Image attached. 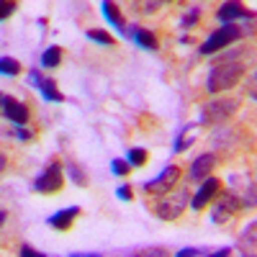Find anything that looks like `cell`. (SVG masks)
<instances>
[{
    "instance_id": "cell-26",
    "label": "cell",
    "mask_w": 257,
    "mask_h": 257,
    "mask_svg": "<svg viewBox=\"0 0 257 257\" xmlns=\"http://www.w3.org/2000/svg\"><path fill=\"white\" fill-rule=\"evenodd\" d=\"M132 254H147V257H152V254H157V257H165V254H170L165 247H147V249H134Z\"/></svg>"
},
{
    "instance_id": "cell-3",
    "label": "cell",
    "mask_w": 257,
    "mask_h": 257,
    "mask_svg": "<svg viewBox=\"0 0 257 257\" xmlns=\"http://www.w3.org/2000/svg\"><path fill=\"white\" fill-rule=\"evenodd\" d=\"M149 208H152V213H155L157 219H162V221H175V219L183 216L185 208H190V193H188L185 185H180L178 190L173 188L170 193L160 196Z\"/></svg>"
},
{
    "instance_id": "cell-22",
    "label": "cell",
    "mask_w": 257,
    "mask_h": 257,
    "mask_svg": "<svg viewBox=\"0 0 257 257\" xmlns=\"http://www.w3.org/2000/svg\"><path fill=\"white\" fill-rule=\"evenodd\" d=\"M0 72H3L6 77H8V75H11V77L21 75V62L13 59V57H3V59H0Z\"/></svg>"
},
{
    "instance_id": "cell-31",
    "label": "cell",
    "mask_w": 257,
    "mask_h": 257,
    "mask_svg": "<svg viewBox=\"0 0 257 257\" xmlns=\"http://www.w3.org/2000/svg\"><path fill=\"white\" fill-rule=\"evenodd\" d=\"M16 137H18V139H24V142H29V139H34V132H31V128H26V126H18Z\"/></svg>"
},
{
    "instance_id": "cell-17",
    "label": "cell",
    "mask_w": 257,
    "mask_h": 257,
    "mask_svg": "<svg viewBox=\"0 0 257 257\" xmlns=\"http://www.w3.org/2000/svg\"><path fill=\"white\" fill-rule=\"evenodd\" d=\"M193 142H196V123H185V126L180 128V134L175 137L173 152H185Z\"/></svg>"
},
{
    "instance_id": "cell-25",
    "label": "cell",
    "mask_w": 257,
    "mask_h": 257,
    "mask_svg": "<svg viewBox=\"0 0 257 257\" xmlns=\"http://www.w3.org/2000/svg\"><path fill=\"white\" fill-rule=\"evenodd\" d=\"M132 170H134V165L128 162V160H113V162H111V173L118 175V178H126Z\"/></svg>"
},
{
    "instance_id": "cell-12",
    "label": "cell",
    "mask_w": 257,
    "mask_h": 257,
    "mask_svg": "<svg viewBox=\"0 0 257 257\" xmlns=\"http://www.w3.org/2000/svg\"><path fill=\"white\" fill-rule=\"evenodd\" d=\"M29 80H31L34 88H39V90H41V95H44L47 100H52V103H62V100H64V93L57 88V82H54L52 77H41V72H39V70H31Z\"/></svg>"
},
{
    "instance_id": "cell-10",
    "label": "cell",
    "mask_w": 257,
    "mask_h": 257,
    "mask_svg": "<svg viewBox=\"0 0 257 257\" xmlns=\"http://www.w3.org/2000/svg\"><path fill=\"white\" fill-rule=\"evenodd\" d=\"M213 167H216V155H211V152L198 155L196 160L190 162V170H188V183H201V180L211 178Z\"/></svg>"
},
{
    "instance_id": "cell-5",
    "label": "cell",
    "mask_w": 257,
    "mask_h": 257,
    "mask_svg": "<svg viewBox=\"0 0 257 257\" xmlns=\"http://www.w3.org/2000/svg\"><path fill=\"white\" fill-rule=\"evenodd\" d=\"M64 185V173H62V165L57 160H49L47 167L34 178V190L41 193V196H52V193H59Z\"/></svg>"
},
{
    "instance_id": "cell-21",
    "label": "cell",
    "mask_w": 257,
    "mask_h": 257,
    "mask_svg": "<svg viewBox=\"0 0 257 257\" xmlns=\"http://www.w3.org/2000/svg\"><path fill=\"white\" fill-rule=\"evenodd\" d=\"M126 160L132 162L134 167H144V165L149 162V152H147V149L134 147V149H128V152H126Z\"/></svg>"
},
{
    "instance_id": "cell-7",
    "label": "cell",
    "mask_w": 257,
    "mask_h": 257,
    "mask_svg": "<svg viewBox=\"0 0 257 257\" xmlns=\"http://www.w3.org/2000/svg\"><path fill=\"white\" fill-rule=\"evenodd\" d=\"M178 180H180V167L178 165H167L155 180L144 183V193L147 196H165V193H170L178 185Z\"/></svg>"
},
{
    "instance_id": "cell-29",
    "label": "cell",
    "mask_w": 257,
    "mask_h": 257,
    "mask_svg": "<svg viewBox=\"0 0 257 257\" xmlns=\"http://www.w3.org/2000/svg\"><path fill=\"white\" fill-rule=\"evenodd\" d=\"M162 3H165V0H144V3H139V11L142 13H155Z\"/></svg>"
},
{
    "instance_id": "cell-11",
    "label": "cell",
    "mask_w": 257,
    "mask_h": 257,
    "mask_svg": "<svg viewBox=\"0 0 257 257\" xmlns=\"http://www.w3.org/2000/svg\"><path fill=\"white\" fill-rule=\"evenodd\" d=\"M3 113H6V118H11V123H16V126H26L29 118H31L29 105H26L24 100L11 98V95H3Z\"/></svg>"
},
{
    "instance_id": "cell-2",
    "label": "cell",
    "mask_w": 257,
    "mask_h": 257,
    "mask_svg": "<svg viewBox=\"0 0 257 257\" xmlns=\"http://www.w3.org/2000/svg\"><path fill=\"white\" fill-rule=\"evenodd\" d=\"M244 21H237V24H221L213 34H208V39L198 47L201 54H216L226 47H231L234 41H239L244 36H252L257 31V21H247V26H242Z\"/></svg>"
},
{
    "instance_id": "cell-19",
    "label": "cell",
    "mask_w": 257,
    "mask_h": 257,
    "mask_svg": "<svg viewBox=\"0 0 257 257\" xmlns=\"http://www.w3.org/2000/svg\"><path fill=\"white\" fill-rule=\"evenodd\" d=\"M67 175L72 178V183L75 185H80V188H85V185H88V175H85V170L77 165V162H67Z\"/></svg>"
},
{
    "instance_id": "cell-8",
    "label": "cell",
    "mask_w": 257,
    "mask_h": 257,
    "mask_svg": "<svg viewBox=\"0 0 257 257\" xmlns=\"http://www.w3.org/2000/svg\"><path fill=\"white\" fill-rule=\"evenodd\" d=\"M221 185H224V183H221L219 178H206V180H201L196 196L190 198V208H193V211H203L206 206H211L213 201H216V196L221 193Z\"/></svg>"
},
{
    "instance_id": "cell-9",
    "label": "cell",
    "mask_w": 257,
    "mask_h": 257,
    "mask_svg": "<svg viewBox=\"0 0 257 257\" xmlns=\"http://www.w3.org/2000/svg\"><path fill=\"white\" fill-rule=\"evenodd\" d=\"M216 18L221 24H237V21H254L257 13L249 11L242 0H224L221 8L216 11Z\"/></svg>"
},
{
    "instance_id": "cell-32",
    "label": "cell",
    "mask_w": 257,
    "mask_h": 257,
    "mask_svg": "<svg viewBox=\"0 0 257 257\" xmlns=\"http://www.w3.org/2000/svg\"><path fill=\"white\" fill-rule=\"evenodd\" d=\"M180 257H193V254H208L206 249H198V247H188V249H180L178 252Z\"/></svg>"
},
{
    "instance_id": "cell-34",
    "label": "cell",
    "mask_w": 257,
    "mask_h": 257,
    "mask_svg": "<svg viewBox=\"0 0 257 257\" xmlns=\"http://www.w3.org/2000/svg\"><path fill=\"white\" fill-rule=\"evenodd\" d=\"M165 3H170V0H165Z\"/></svg>"
},
{
    "instance_id": "cell-23",
    "label": "cell",
    "mask_w": 257,
    "mask_h": 257,
    "mask_svg": "<svg viewBox=\"0 0 257 257\" xmlns=\"http://www.w3.org/2000/svg\"><path fill=\"white\" fill-rule=\"evenodd\" d=\"M198 21H201V8H196V6H193L185 16H183V21H180V26L188 31V29H196L198 26Z\"/></svg>"
},
{
    "instance_id": "cell-27",
    "label": "cell",
    "mask_w": 257,
    "mask_h": 257,
    "mask_svg": "<svg viewBox=\"0 0 257 257\" xmlns=\"http://www.w3.org/2000/svg\"><path fill=\"white\" fill-rule=\"evenodd\" d=\"M247 95H249L252 100H257V67H254V72H252L249 80H247Z\"/></svg>"
},
{
    "instance_id": "cell-15",
    "label": "cell",
    "mask_w": 257,
    "mask_h": 257,
    "mask_svg": "<svg viewBox=\"0 0 257 257\" xmlns=\"http://www.w3.org/2000/svg\"><path fill=\"white\" fill-rule=\"evenodd\" d=\"M77 216H80V206L62 208V211H57V213H52V216H49V226L57 229V231H67V229H72V224H75Z\"/></svg>"
},
{
    "instance_id": "cell-30",
    "label": "cell",
    "mask_w": 257,
    "mask_h": 257,
    "mask_svg": "<svg viewBox=\"0 0 257 257\" xmlns=\"http://www.w3.org/2000/svg\"><path fill=\"white\" fill-rule=\"evenodd\" d=\"M13 11H16V3H13V0H3V6H0V18L6 21Z\"/></svg>"
},
{
    "instance_id": "cell-13",
    "label": "cell",
    "mask_w": 257,
    "mask_h": 257,
    "mask_svg": "<svg viewBox=\"0 0 257 257\" xmlns=\"http://www.w3.org/2000/svg\"><path fill=\"white\" fill-rule=\"evenodd\" d=\"M100 11H103L105 21H108V24H113V29H116L118 34L128 36V26H126V18H123L121 8H118V6L113 3V0H103V3H100Z\"/></svg>"
},
{
    "instance_id": "cell-14",
    "label": "cell",
    "mask_w": 257,
    "mask_h": 257,
    "mask_svg": "<svg viewBox=\"0 0 257 257\" xmlns=\"http://www.w3.org/2000/svg\"><path fill=\"white\" fill-rule=\"evenodd\" d=\"M237 252L239 254H257V219L242 229L239 239H237Z\"/></svg>"
},
{
    "instance_id": "cell-20",
    "label": "cell",
    "mask_w": 257,
    "mask_h": 257,
    "mask_svg": "<svg viewBox=\"0 0 257 257\" xmlns=\"http://www.w3.org/2000/svg\"><path fill=\"white\" fill-rule=\"evenodd\" d=\"M85 36H88L90 41H95V44H103V47H111V44H116L113 36H111L108 31H105V29H88V34H85Z\"/></svg>"
},
{
    "instance_id": "cell-28",
    "label": "cell",
    "mask_w": 257,
    "mask_h": 257,
    "mask_svg": "<svg viewBox=\"0 0 257 257\" xmlns=\"http://www.w3.org/2000/svg\"><path fill=\"white\" fill-rule=\"evenodd\" d=\"M116 196H118L121 201H134V188L128 185V183H123V185L116 190Z\"/></svg>"
},
{
    "instance_id": "cell-16",
    "label": "cell",
    "mask_w": 257,
    "mask_h": 257,
    "mask_svg": "<svg viewBox=\"0 0 257 257\" xmlns=\"http://www.w3.org/2000/svg\"><path fill=\"white\" fill-rule=\"evenodd\" d=\"M128 36H132L139 47H144V49H149V52H157V49H160L157 34L149 31V29H144V26H132V29H128Z\"/></svg>"
},
{
    "instance_id": "cell-24",
    "label": "cell",
    "mask_w": 257,
    "mask_h": 257,
    "mask_svg": "<svg viewBox=\"0 0 257 257\" xmlns=\"http://www.w3.org/2000/svg\"><path fill=\"white\" fill-rule=\"evenodd\" d=\"M257 206V180L247 185V190L242 193V208H254Z\"/></svg>"
},
{
    "instance_id": "cell-33",
    "label": "cell",
    "mask_w": 257,
    "mask_h": 257,
    "mask_svg": "<svg viewBox=\"0 0 257 257\" xmlns=\"http://www.w3.org/2000/svg\"><path fill=\"white\" fill-rule=\"evenodd\" d=\"M21 254H24V257H29V254H31V257H41V252L34 249L31 244H24V247H21Z\"/></svg>"
},
{
    "instance_id": "cell-4",
    "label": "cell",
    "mask_w": 257,
    "mask_h": 257,
    "mask_svg": "<svg viewBox=\"0 0 257 257\" xmlns=\"http://www.w3.org/2000/svg\"><path fill=\"white\" fill-rule=\"evenodd\" d=\"M237 111H239V100H234V98H213L201 108L198 123L201 126H221V123L231 121V116Z\"/></svg>"
},
{
    "instance_id": "cell-18",
    "label": "cell",
    "mask_w": 257,
    "mask_h": 257,
    "mask_svg": "<svg viewBox=\"0 0 257 257\" xmlns=\"http://www.w3.org/2000/svg\"><path fill=\"white\" fill-rule=\"evenodd\" d=\"M62 57H64L62 47H57V44L47 47L44 54H41V67H44V70H54V67H59V64H62Z\"/></svg>"
},
{
    "instance_id": "cell-1",
    "label": "cell",
    "mask_w": 257,
    "mask_h": 257,
    "mask_svg": "<svg viewBox=\"0 0 257 257\" xmlns=\"http://www.w3.org/2000/svg\"><path fill=\"white\" fill-rule=\"evenodd\" d=\"M247 54H252V52L249 49H239V54L237 52H229V54L219 57L216 64L211 67L208 77H206V90L211 95H219L224 90H231L234 85L242 80V75L247 70V62H244Z\"/></svg>"
},
{
    "instance_id": "cell-6",
    "label": "cell",
    "mask_w": 257,
    "mask_h": 257,
    "mask_svg": "<svg viewBox=\"0 0 257 257\" xmlns=\"http://www.w3.org/2000/svg\"><path fill=\"white\" fill-rule=\"evenodd\" d=\"M242 208V196H237L234 190H224L213 201V211H211V221L213 224H229Z\"/></svg>"
}]
</instances>
